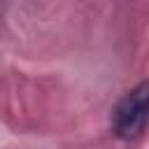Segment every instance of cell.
Instances as JSON below:
<instances>
[{"mask_svg":"<svg viewBox=\"0 0 149 149\" xmlns=\"http://www.w3.org/2000/svg\"><path fill=\"white\" fill-rule=\"evenodd\" d=\"M149 123V81L130 88L112 114V128L123 140H135L144 133Z\"/></svg>","mask_w":149,"mask_h":149,"instance_id":"6da1fadb","label":"cell"}]
</instances>
